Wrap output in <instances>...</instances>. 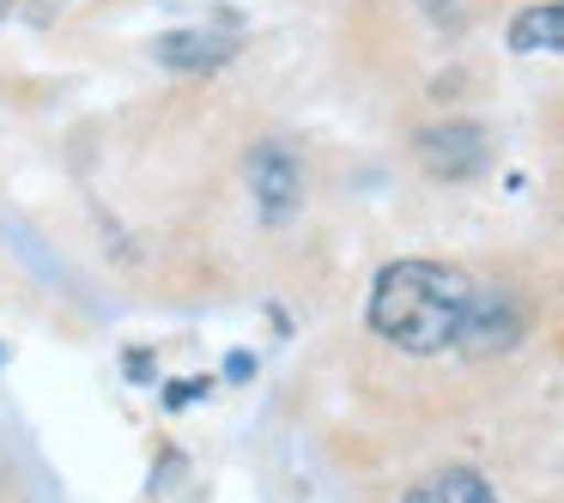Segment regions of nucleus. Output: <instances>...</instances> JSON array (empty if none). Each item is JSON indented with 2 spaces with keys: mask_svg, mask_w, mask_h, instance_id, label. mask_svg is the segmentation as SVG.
Here are the masks:
<instances>
[{
  "mask_svg": "<svg viewBox=\"0 0 564 503\" xmlns=\"http://www.w3.org/2000/svg\"><path fill=\"white\" fill-rule=\"evenodd\" d=\"M249 195H256V207H261V219H268V225L292 219L297 200H304V171H297L292 146L261 140V146L249 152Z\"/></svg>",
  "mask_w": 564,
  "mask_h": 503,
  "instance_id": "nucleus-3",
  "label": "nucleus"
},
{
  "mask_svg": "<svg viewBox=\"0 0 564 503\" xmlns=\"http://www.w3.org/2000/svg\"><path fill=\"white\" fill-rule=\"evenodd\" d=\"M401 503H498V491L479 467H443V473H425L419 485H406Z\"/></svg>",
  "mask_w": 564,
  "mask_h": 503,
  "instance_id": "nucleus-6",
  "label": "nucleus"
},
{
  "mask_svg": "<svg viewBox=\"0 0 564 503\" xmlns=\"http://www.w3.org/2000/svg\"><path fill=\"white\" fill-rule=\"evenodd\" d=\"M237 50H243V37H231V31H164L152 43L159 67H171V74H219Z\"/></svg>",
  "mask_w": 564,
  "mask_h": 503,
  "instance_id": "nucleus-4",
  "label": "nucleus"
},
{
  "mask_svg": "<svg viewBox=\"0 0 564 503\" xmlns=\"http://www.w3.org/2000/svg\"><path fill=\"white\" fill-rule=\"evenodd\" d=\"M474 297H479L474 273L449 267V261L406 255V261H389V267L370 280L365 328L406 358H437V352H455V346H462Z\"/></svg>",
  "mask_w": 564,
  "mask_h": 503,
  "instance_id": "nucleus-1",
  "label": "nucleus"
},
{
  "mask_svg": "<svg viewBox=\"0 0 564 503\" xmlns=\"http://www.w3.org/2000/svg\"><path fill=\"white\" fill-rule=\"evenodd\" d=\"M413 158H419V171L437 176V183H467V176L486 171L491 140L479 122H431L413 134Z\"/></svg>",
  "mask_w": 564,
  "mask_h": 503,
  "instance_id": "nucleus-2",
  "label": "nucleus"
},
{
  "mask_svg": "<svg viewBox=\"0 0 564 503\" xmlns=\"http://www.w3.org/2000/svg\"><path fill=\"white\" fill-rule=\"evenodd\" d=\"M516 55H564V0H534L503 31Z\"/></svg>",
  "mask_w": 564,
  "mask_h": 503,
  "instance_id": "nucleus-5",
  "label": "nucleus"
},
{
  "mask_svg": "<svg viewBox=\"0 0 564 503\" xmlns=\"http://www.w3.org/2000/svg\"><path fill=\"white\" fill-rule=\"evenodd\" d=\"M249 370H256V358H249V352H231V358H225V376H237V382H243Z\"/></svg>",
  "mask_w": 564,
  "mask_h": 503,
  "instance_id": "nucleus-7",
  "label": "nucleus"
}]
</instances>
